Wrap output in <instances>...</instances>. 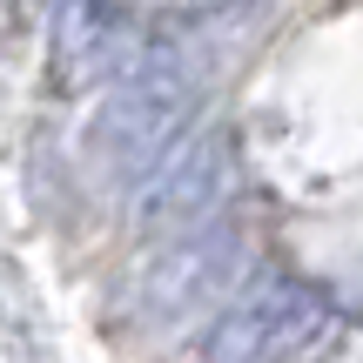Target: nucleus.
Here are the masks:
<instances>
[{
    "instance_id": "4",
    "label": "nucleus",
    "mask_w": 363,
    "mask_h": 363,
    "mask_svg": "<svg viewBox=\"0 0 363 363\" xmlns=\"http://www.w3.org/2000/svg\"><path fill=\"white\" fill-rule=\"evenodd\" d=\"M229 269H235V235L195 222L169 256H155L142 269V310L148 316H175V310H189V303H202Z\"/></svg>"
},
{
    "instance_id": "1",
    "label": "nucleus",
    "mask_w": 363,
    "mask_h": 363,
    "mask_svg": "<svg viewBox=\"0 0 363 363\" xmlns=\"http://www.w3.org/2000/svg\"><path fill=\"white\" fill-rule=\"evenodd\" d=\"M189 108H195V74L175 54H142V61L121 74V88L108 94V108H101L88 142L101 148V155H115L128 175H148L175 148Z\"/></svg>"
},
{
    "instance_id": "2",
    "label": "nucleus",
    "mask_w": 363,
    "mask_h": 363,
    "mask_svg": "<svg viewBox=\"0 0 363 363\" xmlns=\"http://www.w3.org/2000/svg\"><path fill=\"white\" fill-rule=\"evenodd\" d=\"M330 337H337V310H330L323 289L296 283V276H262V283L202 337V357H222V363L303 357V350H323Z\"/></svg>"
},
{
    "instance_id": "3",
    "label": "nucleus",
    "mask_w": 363,
    "mask_h": 363,
    "mask_svg": "<svg viewBox=\"0 0 363 363\" xmlns=\"http://www.w3.org/2000/svg\"><path fill=\"white\" fill-rule=\"evenodd\" d=\"M229 182H235V142L222 128H208L148 169L142 195H135V222L142 229H195L229 195Z\"/></svg>"
}]
</instances>
